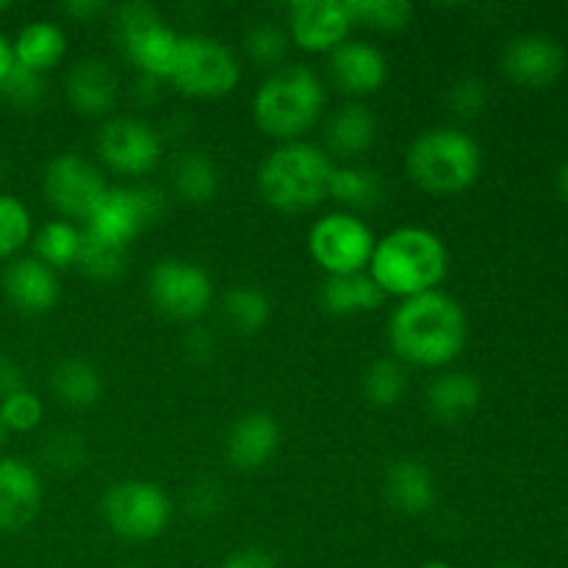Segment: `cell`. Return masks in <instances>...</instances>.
<instances>
[{
	"instance_id": "obj_1",
	"label": "cell",
	"mask_w": 568,
	"mask_h": 568,
	"mask_svg": "<svg viewBox=\"0 0 568 568\" xmlns=\"http://www.w3.org/2000/svg\"><path fill=\"white\" fill-rule=\"evenodd\" d=\"M469 322L458 300L444 292H427L403 300L388 320V344L399 364L438 369L464 353Z\"/></svg>"
},
{
	"instance_id": "obj_2",
	"label": "cell",
	"mask_w": 568,
	"mask_h": 568,
	"mask_svg": "<svg viewBox=\"0 0 568 568\" xmlns=\"http://www.w3.org/2000/svg\"><path fill=\"white\" fill-rule=\"evenodd\" d=\"M447 270L449 253L442 236L427 227L405 225L377 239L366 272L386 297L410 300L438 292Z\"/></svg>"
},
{
	"instance_id": "obj_3",
	"label": "cell",
	"mask_w": 568,
	"mask_h": 568,
	"mask_svg": "<svg viewBox=\"0 0 568 568\" xmlns=\"http://www.w3.org/2000/svg\"><path fill=\"white\" fill-rule=\"evenodd\" d=\"M333 170L336 164L320 144L305 139L277 144L258 166V192L275 211L303 214L327 197Z\"/></svg>"
},
{
	"instance_id": "obj_4",
	"label": "cell",
	"mask_w": 568,
	"mask_h": 568,
	"mask_svg": "<svg viewBox=\"0 0 568 568\" xmlns=\"http://www.w3.org/2000/svg\"><path fill=\"white\" fill-rule=\"evenodd\" d=\"M325 111V83L308 67L277 70L255 89L253 120L281 144L300 142Z\"/></svg>"
},
{
	"instance_id": "obj_5",
	"label": "cell",
	"mask_w": 568,
	"mask_h": 568,
	"mask_svg": "<svg viewBox=\"0 0 568 568\" xmlns=\"http://www.w3.org/2000/svg\"><path fill=\"white\" fill-rule=\"evenodd\" d=\"M405 170L419 189L430 194L466 192L480 178V144L458 128H430L410 142Z\"/></svg>"
},
{
	"instance_id": "obj_6",
	"label": "cell",
	"mask_w": 568,
	"mask_h": 568,
	"mask_svg": "<svg viewBox=\"0 0 568 568\" xmlns=\"http://www.w3.org/2000/svg\"><path fill=\"white\" fill-rule=\"evenodd\" d=\"M114 26L122 50L142 78L170 81L181 50V33L166 26L159 9L144 0H133L120 6Z\"/></svg>"
},
{
	"instance_id": "obj_7",
	"label": "cell",
	"mask_w": 568,
	"mask_h": 568,
	"mask_svg": "<svg viewBox=\"0 0 568 568\" xmlns=\"http://www.w3.org/2000/svg\"><path fill=\"white\" fill-rule=\"evenodd\" d=\"M100 514L122 541L144 544L159 538L172 521V503L159 483L120 480L105 488Z\"/></svg>"
},
{
	"instance_id": "obj_8",
	"label": "cell",
	"mask_w": 568,
	"mask_h": 568,
	"mask_svg": "<svg viewBox=\"0 0 568 568\" xmlns=\"http://www.w3.org/2000/svg\"><path fill=\"white\" fill-rule=\"evenodd\" d=\"M239 78H242L239 59L220 39L205 33L181 37V50L170 78L178 92L186 98L216 100L231 94L239 87Z\"/></svg>"
},
{
	"instance_id": "obj_9",
	"label": "cell",
	"mask_w": 568,
	"mask_h": 568,
	"mask_svg": "<svg viewBox=\"0 0 568 568\" xmlns=\"http://www.w3.org/2000/svg\"><path fill=\"white\" fill-rule=\"evenodd\" d=\"M375 233L358 214L347 211H331L314 222L308 233L311 258L333 275H358L369 270L372 253H375Z\"/></svg>"
},
{
	"instance_id": "obj_10",
	"label": "cell",
	"mask_w": 568,
	"mask_h": 568,
	"mask_svg": "<svg viewBox=\"0 0 568 568\" xmlns=\"http://www.w3.org/2000/svg\"><path fill=\"white\" fill-rule=\"evenodd\" d=\"M148 297L166 320L194 322L214 303V283L192 261L161 258L148 275Z\"/></svg>"
},
{
	"instance_id": "obj_11",
	"label": "cell",
	"mask_w": 568,
	"mask_h": 568,
	"mask_svg": "<svg viewBox=\"0 0 568 568\" xmlns=\"http://www.w3.org/2000/svg\"><path fill=\"white\" fill-rule=\"evenodd\" d=\"M164 214V194L153 186H109L83 231L103 242L128 247L144 227Z\"/></svg>"
},
{
	"instance_id": "obj_12",
	"label": "cell",
	"mask_w": 568,
	"mask_h": 568,
	"mask_svg": "<svg viewBox=\"0 0 568 568\" xmlns=\"http://www.w3.org/2000/svg\"><path fill=\"white\" fill-rule=\"evenodd\" d=\"M42 189L48 203L70 220L87 222L100 200L109 192V181L103 172L78 153H61L44 166Z\"/></svg>"
},
{
	"instance_id": "obj_13",
	"label": "cell",
	"mask_w": 568,
	"mask_h": 568,
	"mask_svg": "<svg viewBox=\"0 0 568 568\" xmlns=\"http://www.w3.org/2000/svg\"><path fill=\"white\" fill-rule=\"evenodd\" d=\"M100 161L116 175L142 178L161 161V139L148 122L131 116H114L103 122L94 139Z\"/></svg>"
},
{
	"instance_id": "obj_14",
	"label": "cell",
	"mask_w": 568,
	"mask_h": 568,
	"mask_svg": "<svg viewBox=\"0 0 568 568\" xmlns=\"http://www.w3.org/2000/svg\"><path fill=\"white\" fill-rule=\"evenodd\" d=\"M347 0H297L288 6V42L305 53H333L353 31Z\"/></svg>"
},
{
	"instance_id": "obj_15",
	"label": "cell",
	"mask_w": 568,
	"mask_h": 568,
	"mask_svg": "<svg viewBox=\"0 0 568 568\" xmlns=\"http://www.w3.org/2000/svg\"><path fill=\"white\" fill-rule=\"evenodd\" d=\"M42 510V480L22 458H0V532H20Z\"/></svg>"
},
{
	"instance_id": "obj_16",
	"label": "cell",
	"mask_w": 568,
	"mask_h": 568,
	"mask_svg": "<svg viewBox=\"0 0 568 568\" xmlns=\"http://www.w3.org/2000/svg\"><path fill=\"white\" fill-rule=\"evenodd\" d=\"M566 53L558 39L547 33L516 37L503 53V70L521 87H547L564 72Z\"/></svg>"
},
{
	"instance_id": "obj_17",
	"label": "cell",
	"mask_w": 568,
	"mask_h": 568,
	"mask_svg": "<svg viewBox=\"0 0 568 568\" xmlns=\"http://www.w3.org/2000/svg\"><path fill=\"white\" fill-rule=\"evenodd\" d=\"M3 294L20 314L39 316L48 314L59 305L61 283L55 270L42 264L39 258H14L3 272Z\"/></svg>"
},
{
	"instance_id": "obj_18",
	"label": "cell",
	"mask_w": 568,
	"mask_h": 568,
	"mask_svg": "<svg viewBox=\"0 0 568 568\" xmlns=\"http://www.w3.org/2000/svg\"><path fill=\"white\" fill-rule=\"evenodd\" d=\"M281 447V425L272 414L250 410L239 416L225 438V455L239 471H255L272 460Z\"/></svg>"
},
{
	"instance_id": "obj_19",
	"label": "cell",
	"mask_w": 568,
	"mask_h": 568,
	"mask_svg": "<svg viewBox=\"0 0 568 568\" xmlns=\"http://www.w3.org/2000/svg\"><path fill=\"white\" fill-rule=\"evenodd\" d=\"M331 78L349 98L375 94L386 83V55L369 42H344L331 53Z\"/></svg>"
},
{
	"instance_id": "obj_20",
	"label": "cell",
	"mask_w": 568,
	"mask_h": 568,
	"mask_svg": "<svg viewBox=\"0 0 568 568\" xmlns=\"http://www.w3.org/2000/svg\"><path fill=\"white\" fill-rule=\"evenodd\" d=\"M67 100L72 109L83 116H103L114 109L116 103V83L114 70L103 59H81L67 72Z\"/></svg>"
},
{
	"instance_id": "obj_21",
	"label": "cell",
	"mask_w": 568,
	"mask_h": 568,
	"mask_svg": "<svg viewBox=\"0 0 568 568\" xmlns=\"http://www.w3.org/2000/svg\"><path fill=\"white\" fill-rule=\"evenodd\" d=\"M388 505L403 516H425L436 505V483L430 469L414 458L394 460L383 480Z\"/></svg>"
},
{
	"instance_id": "obj_22",
	"label": "cell",
	"mask_w": 568,
	"mask_h": 568,
	"mask_svg": "<svg viewBox=\"0 0 568 568\" xmlns=\"http://www.w3.org/2000/svg\"><path fill=\"white\" fill-rule=\"evenodd\" d=\"M377 139V120L364 103H344L325 122V144L333 155L353 159L366 153Z\"/></svg>"
},
{
	"instance_id": "obj_23",
	"label": "cell",
	"mask_w": 568,
	"mask_h": 568,
	"mask_svg": "<svg viewBox=\"0 0 568 568\" xmlns=\"http://www.w3.org/2000/svg\"><path fill=\"white\" fill-rule=\"evenodd\" d=\"M480 381L469 372H444L427 386V408L433 419L458 422L480 405Z\"/></svg>"
},
{
	"instance_id": "obj_24",
	"label": "cell",
	"mask_w": 568,
	"mask_h": 568,
	"mask_svg": "<svg viewBox=\"0 0 568 568\" xmlns=\"http://www.w3.org/2000/svg\"><path fill=\"white\" fill-rule=\"evenodd\" d=\"M386 294L377 288L369 272L358 275H333L322 283L320 303L331 316H358L381 308Z\"/></svg>"
},
{
	"instance_id": "obj_25",
	"label": "cell",
	"mask_w": 568,
	"mask_h": 568,
	"mask_svg": "<svg viewBox=\"0 0 568 568\" xmlns=\"http://www.w3.org/2000/svg\"><path fill=\"white\" fill-rule=\"evenodd\" d=\"M11 53H14L17 64L28 67L33 72H48L64 59L67 53V33L61 31V26L48 20L28 22L17 39L11 42Z\"/></svg>"
},
{
	"instance_id": "obj_26",
	"label": "cell",
	"mask_w": 568,
	"mask_h": 568,
	"mask_svg": "<svg viewBox=\"0 0 568 568\" xmlns=\"http://www.w3.org/2000/svg\"><path fill=\"white\" fill-rule=\"evenodd\" d=\"M50 388L67 408H92L103 394V377L89 361L67 358L50 375Z\"/></svg>"
},
{
	"instance_id": "obj_27",
	"label": "cell",
	"mask_w": 568,
	"mask_h": 568,
	"mask_svg": "<svg viewBox=\"0 0 568 568\" xmlns=\"http://www.w3.org/2000/svg\"><path fill=\"white\" fill-rule=\"evenodd\" d=\"M327 197L336 200L342 205V211H347V214L372 211L383 200V178L375 170H366V166H336Z\"/></svg>"
},
{
	"instance_id": "obj_28",
	"label": "cell",
	"mask_w": 568,
	"mask_h": 568,
	"mask_svg": "<svg viewBox=\"0 0 568 568\" xmlns=\"http://www.w3.org/2000/svg\"><path fill=\"white\" fill-rule=\"evenodd\" d=\"M172 186L181 200L203 205L220 192V172L209 155L189 150V153L178 155L175 164H172Z\"/></svg>"
},
{
	"instance_id": "obj_29",
	"label": "cell",
	"mask_w": 568,
	"mask_h": 568,
	"mask_svg": "<svg viewBox=\"0 0 568 568\" xmlns=\"http://www.w3.org/2000/svg\"><path fill=\"white\" fill-rule=\"evenodd\" d=\"M222 316L227 327L242 336H255L266 327L272 316V303L261 288L236 286L222 297Z\"/></svg>"
},
{
	"instance_id": "obj_30",
	"label": "cell",
	"mask_w": 568,
	"mask_h": 568,
	"mask_svg": "<svg viewBox=\"0 0 568 568\" xmlns=\"http://www.w3.org/2000/svg\"><path fill=\"white\" fill-rule=\"evenodd\" d=\"M83 231L67 220L44 222L37 233H33V258L48 264L50 270H67L78 261L81 253Z\"/></svg>"
},
{
	"instance_id": "obj_31",
	"label": "cell",
	"mask_w": 568,
	"mask_h": 568,
	"mask_svg": "<svg viewBox=\"0 0 568 568\" xmlns=\"http://www.w3.org/2000/svg\"><path fill=\"white\" fill-rule=\"evenodd\" d=\"M75 266H81L94 281H116L128 266V247H116V244L103 242V239L83 231Z\"/></svg>"
},
{
	"instance_id": "obj_32",
	"label": "cell",
	"mask_w": 568,
	"mask_h": 568,
	"mask_svg": "<svg viewBox=\"0 0 568 568\" xmlns=\"http://www.w3.org/2000/svg\"><path fill=\"white\" fill-rule=\"evenodd\" d=\"M408 377L397 358H381L366 369L364 394L375 408H394L405 397Z\"/></svg>"
},
{
	"instance_id": "obj_33",
	"label": "cell",
	"mask_w": 568,
	"mask_h": 568,
	"mask_svg": "<svg viewBox=\"0 0 568 568\" xmlns=\"http://www.w3.org/2000/svg\"><path fill=\"white\" fill-rule=\"evenodd\" d=\"M347 9L355 26L375 31H403L414 17V6L405 0H347Z\"/></svg>"
},
{
	"instance_id": "obj_34",
	"label": "cell",
	"mask_w": 568,
	"mask_h": 568,
	"mask_svg": "<svg viewBox=\"0 0 568 568\" xmlns=\"http://www.w3.org/2000/svg\"><path fill=\"white\" fill-rule=\"evenodd\" d=\"M33 236L31 211L14 194H0V261L14 258Z\"/></svg>"
},
{
	"instance_id": "obj_35",
	"label": "cell",
	"mask_w": 568,
	"mask_h": 568,
	"mask_svg": "<svg viewBox=\"0 0 568 568\" xmlns=\"http://www.w3.org/2000/svg\"><path fill=\"white\" fill-rule=\"evenodd\" d=\"M244 50L264 70H275L288 53V33L275 22H255L244 37Z\"/></svg>"
},
{
	"instance_id": "obj_36",
	"label": "cell",
	"mask_w": 568,
	"mask_h": 568,
	"mask_svg": "<svg viewBox=\"0 0 568 568\" xmlns=\"http://www.w3.org/2000/svg\"><path fill=\"white\" fill-rule=\"evenodd\" d=\"M42 416H44L42 399H39L33 392H28V388L0 399V422H3L6 433L37 430Z\"/></svg>"
},
{
	"instance_id": "obj_37",
	"label": "cell",
	"mask_w": 568,
	"mask_h": 568,
	"mask_svg": "<svg viewBox=\"0 0 568 568\" xmlns=\"http://www.w3.org/2000/svg\"><path fill=\"white\" fill-rule=\"evenodd\" d=\"M0 94H3L14 109H33V105L42 103L44 98V75L42 72L28 70V67L14 61V67L9 70L6 81L0 83Z\"/></svg>"
},
{
	"instance_id": "obj_38",
	"label": "cell",
	"mask_w": 568,
	"mask_h": 568,
	"mask_svg": "<svg viewBox=\"0 0 568 568\" xmlns=\"http://www.w3.org/2000/svg\"><path fill=\"white\" fill-rule=\"evenodd\" d=\"M42 458L55 471H75L87 460V442L78 433H55L44 442Z\"/></svg>"
},
{
	"instance_id": "obj_39",
	"label": "cell",
	"mask_w": 568,
	"mask_h": 568,
	"mask_svg": "<svg viewBox=\"0 0 568 568\" xmlns=\"http://www.w3.org/2000/svg\"><path fill=\"white\" fill-rule=\"evenodd\" d=\"M488 103V87L480 78H460L453 89H449V109L464 120L480 114Z\"/></svg>"
},
{
	"instance_id": "obj_40",
	"label": "cell",
	"mask_w": 568,
	"mask_h": 568,
	"mask_svg": "<svg viewBox=\"0 0 568 568\" xmlns=\"http://www.w3.org/2000/svg\"><path fill=\"white\" fill-rule=\"evenodd\" d=\"M186 508H189V514L200 516V519H205V516L220 514V508H222V488H220V483H214V480L194 483V486L189 488Z\"/></svg>"
},
{
	"instance_id": "obj_41",
	"label": "cell",
	"mask_w": 568,
	"mask_h": 568,
	"mask_svg": "<svg viewBox=\"0 0 568 568\" xmlns=\"http://www.w3.org/2000/svg\"><path fill=\"white\" fill-rule=\"evenodd\" d=\"M220 568H277V566H275V560H272V555L264 552V549L244 547V549H236V552L227 555V558L222 560Z\"/></svg>"
},
{
	"instance_id": "obj_42",
	"label": "cell",
	"mask_w": 568,
	"mask_h": 568,
	"mask_svg": "<svg viewBox=\"0 0 568 568\" xmlns=\"http://www.w3.org/2000/svg\"><path fill=\"white\" fill-rule=\"evenodd\" d=\"M26 388V372L9 355H0V399Z\"/></svg>"
},
{
	"instance_id": "obj_43",
	"label": "cell",
	"mask_w": 568,
	"mask_h": 568,
	"mask_svg": "<svg viewBox=\"0 0 568 568\" xmlns=\"http://www.w3.org/2000/svg\"><path fill=\"white\" fill-rule=\"evenodd\" d=\"M214 349L216 342L214 336H211V331H205V327H194L186 336V353L192 355L194 361H209L211 355H214Z\"/></svg>"
},
{
	"instance_id": "obj_44",
	"label": "cell",
	"mask_w": 568,
	"mask_h": 568,
	"mask_svg": "<svg viewBox=\"0 0 568 568\" xmlns=\"http://www.w3.org/2000/svg\"><path fill=\"white\" fill-rule=\"evenodd\" d=\"M109 9L105 0H70V3L61 6L67 17H75V20H92V17L103 14Z\"/></svg>"
},
{
	"instance_id": "obj_45",
	"label": "cell",
	"mask_w": 568,
	"mask_h": 568,
	"mask_svg": "<svg viewBox=\"0 0 568 568\" xmlns=\"http://www.w3.org/2000/svg\"><path fill=\"white\" fill-rule=\"evenodd\" d=\"M14 67V53H11V42L0 33V83L6 81L9 70Z\"/></svg>"
},
{
	"instance_id": "obj_46",
	"label": "cell",
	"mask_w": 568,
	"mask_h": 568,
	"mask_svg": "<svg viewBox=\"0 0 568 568\" xmlns=\"http://www.w3.org/2000/svg\"><path fill=\"white\" fill-rule=\"evenodd\" d=\"M558 189H560V194H564L566 203H568V161L564 166H560V172H558Z\"/></svg>"
},
{
	"instance_id": "obj_47",
	"label": "cell",
	"mask_w": 568,
	"mask_h": 568,
	"mask_svg": "<svg viewBox=\"0 0 568 568\" xmlns=\"http://www.w3.org/2000/svg\"><path fill=\"white\" fill-rule=\"evenodd\" d=\"M419 568H455V566H449L447 560H427V564H422Z\"/></svg>"
},
{
	"instance_id": "obj_48",
	"label": "cell",
	"mask_w": 568,
	"mask_h": 568,
	"mask_svg": "<svg viewBox=\"0 0 568 568\" xmlns=\"http://www.w3.org/2000/svg\"><path fill=\"white\" fill-rule=\"evenodd\" d=\"M3 442H6V427L3 422H0V447H3Z\"/></svg>"
},
{
	"instance_id": "obj_49",
	"label": "cell",
	"mask_w": 568,
	"mask_h": 568,
	"mask_svg": "<svg viewBox=\"0 0 568 568\" xmlns=\"http://www.w3.org/2000/svg\"><path fill=\"white\" fill-rule=\"evenodd\" d=\"M9 9H11L9 0H0V11H9Z\"/></svg>"
},
{
	"instance_id": "obj_50",
	"label": "cell",
	"mask_w": 568,
	"mask_h": 568,
	"mask_svg": "<svg viewBox=\"0 0 568 568\" xmlns=\"http://www.w3.org/2000/svg\"><path fill=\"white\" fill-rule=\"evenodd\" d=\"M494 568H519V566H494Z\"/></svg>"
},
{
	"instance_id": "obj_51",
	"label": "cell",
	"mask_w": 568,
	"mask_h": 568,
	"mask_svg": "<svg viewBox=\"0 0 568 568\" xmlns=\"http://www.w3.org/2000/svg\"><path fill=\"white\" fill-rule=\"evenodd\" d=\"M0 178H3V161H0Z\"/></svg>"
},
{
	"instance_id": "obj_52",
	"label": "cell",
	"mask_w": 568,
	"mask_h": 568,
	"mask_svg": "<svg viewBox=\"0 0 568 568\" xmlns=\"http://www.w3.org/2000/svg\"><path fill=\"white\" fill-rule=\"evenodd\" d=\"M120 568H131V566H120Z\"/></svg>"
}]
</instances>
